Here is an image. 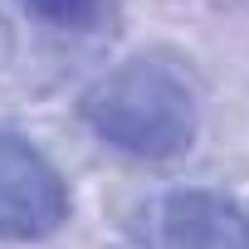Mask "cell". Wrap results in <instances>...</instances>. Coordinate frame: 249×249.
<instances>
[{
	"instance_id": "obj_2",
	"label": "cell",
	"mask_w": 249,
	"mask_h": 249,
	"mask_svg": "<svg viewBox=\"0 0 249 249\" xmlns=\"http://www.w3.org/2000/svg\"><path fill=\"white\" fill-rule=\"evenodd\" d=\"M73 215V191L64 171L15 132H0V239L39 244L59 234Z\"/></svg>"
},
{
	"instance_id": "obj_4",
	"label": "cell",
	"mask_w": 249,
	"mask_h": 249,
	"mask_svg": "<svg viewBox=\"0 0 249 249\" xmlns=\"http://www.w3.org/2000/svg\"><path fill=\"white\" fill-rule=\"evenodd\" d=\"M20 5L39 25H49L59 35H83V39L107 35L122 20V0H20Z\"/></svg>"
},
{
	"instance_id": "obj_3",
	"label": "cell",
	"mask_w": 249,
	"mask_h": 249,
	"mask_svg": "<svg viewBox=\"0 0 249 249\" xmlns=\"http://www.w3.org/2000/svg\"><path fill=\"white\" fill-rule=\"evenodd\" d=\"M137 249H249V215L220 191H171L142 215Z\"/></svg>"
},
{
	"instance_id": "obj_1",
	"label": "cell",
	"mask_w": 249,
	"mask_h": 249,
	"mask_svg": "<svg viewBox=\"0 0 249 249\" xmlns=\"http://www.w3.org/2000/svg\"><path fill=\"white\" fill-rule=\"evenodd\" d=\"M83 127L132 161H171L200 132V88L171 54H132L78 98Z\"/></svg>"
}]
</instances>
